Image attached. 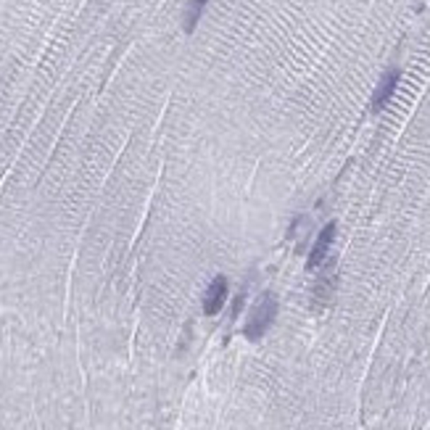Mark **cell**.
Masks as SVG:
<instances>
[{
    "label": "cell",
    "instance_id": "obj_1",
    "mask_svg": "<svg viewBox=\"0 0 430 430\" xmlns=\"http://www.w3.org/2000/svg\"><path fill=\"white\" fill-rule=\"evenodd\" d=\"M275 317H277V299H275V293H264L259 304L251 309L246 328H243V335L249 340H259L261 335H267Z\"/></svg>",
    "mask_w": 430,
    "mask_h": 430
},
{
    "label": "cell",
    "instance_id": "obj_2",
    "mask_svg": "<svg viewBox=\"0 0 430 430\" xmlns=\"http://www.w3.org/2000/svg\"><path fill=\"white\" fill-rule=\"evenodd\" d=\"M399 80H401L399 69H388L383 74L381 82H378V88H375V92H372V100H370L372 114H381V111L388 106L390 98H393V92H396V88H399Z\"/></svg>",
    "mask_w": 430,
    "mask_h": 430
},
{
    "label": "cell",
    "instance_id": "obj_3",
    "mask_svg": "<svg viewBox=\"0 0 430 430\" xmlns=\"http://www.w3.org/2000/svg\"><path fill=\"white\" fill-rule=\"evenodd\" d=\"M335 232H338L335 222H330V225H325V227H322V232L317 235V240H314V246H311V251H309V259H306V267H309V270L322 267V261L328 259L333 240H335Z\"/></svg>",
    "mask_w": 430,
    "mask_h": 430
},
{
    "label": "cell",
    "instance_id": "obj_4",
    "mask_svg": "<svg viewBox=\"0 0 430 430\" xmlns=\"http://www.w3.org/2000/svg\"><path fill=\"white\" fill-rule=\"evenodd\" d=\"M225 299H227V277L225 275H217L211 285L206 288L203 293V311L214 317V314H220V309L225 306Z\"/></svg>",
    "mask_w": 430,
    "mask_h": 430
},
{
    "label": "cell",
    "instance_id": "obj_5",
    "mask_svg": "<svg viewBox=\"0 0 430 430\" xmlns=\"http://www.w3.org/2000/svg\"><path fill=\"white\" fill-rule=\"evenodd\" d=\"M206 6H209V0H188V6H185V16H182V27H185L188 35L196 32V27H198V21H201V16H203V11H206Z\"/></svg>",
    "mask_w": 430,
    "mask_h": 430
},
{
    "label": "cell",
    "instance_id": "obj_6",
    "mask_svg": "<svg viewBox=\"0 0 430 430\" xmlns=\"http://www.w3.org/2000/svg\"><path fill=\"white\" fill-rule=\"evenodd\" d=\"M333 288H335V275L328 270L320 280H317V285H314V296H320L322 301H328L333 296Z\"/></svg>",
    "mask_w": 430,
    "mask_h": 430
},
{
    "label": "cell",
    "instance_id": "obj_7",
    "mask_svg": "<svg viewBox=\"0 0 430 430\" xmlns=\"http://www.w3.org/2000/svg\"><path fill=\"white\" fill-rule=\"evenodd\" d=\"M243 299H246V290H240L238 299H235V304H232V317H238L240 309H243Z\"/></svg>",
    "mask_w": 430,
    "mask_h": 430
}]
</instances>
